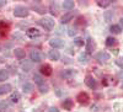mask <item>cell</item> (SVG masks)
I'll list each match as a JSON object with an SVG mask.
<instances>
[{
    "label": "cell",
    "mask_w": 123,
    "mask_h": 112,
    "mask_svg": "<svg viewBox=\"0 0 123 112\" xmlns=\"http://www.w3.org/2000/svg\"><path fill=\"white\" fill-rule=\"evenodd\" d=\"M39 25L44 27L46 30H48V31H50V30L54 28V20L52 17H43L42 20H39Z\"/></svg>",
    "instance_id": "1"
},
{
    "label": "cell",
    "mask_w": 123,
    "mask_h": 112,
    "mask_svg": "<svg viewBox=\"0 0 123 112\" xmlns=\"http://www.w3.org/2000/svg\"><path fill=\"white\" fill-rule=\"evenodd\" d=\"M14 15L16 17H26L28 15V9L25 7V6H21V5H18L14 9Z\"/></svg>",
    "instance_id": "2"
},
{
    "label": "cell",
    "mask_w": 123,
    "mask_h": 112,
    "mask_svg": "<svg viewBox=\"0 0 123 112\" xmlns=\"http://www.w3.org/2000/svg\"><path fill=\"white\" fill-rule=\"evenodd\" d=\"M30 59L32 60V62H35V63H39L41 60L43 59V54L39 52V50H37V49H32L30 52Z\"/></svg>",
    "instance_id": "3"
},
{
    "label": "cell",
    "mask_w": 123,
    "mask_h": 112,
    "mask_svg": "<svg viewBox=\"0 0 123 112\" xmlns=\"http://www.w3.org/2000/svg\"><path fill=\"white\" fill-rule=\"evenodd\" d=\"M76 100L79 101V104H81V105H87L90 97H89V95H87L86 93H80V94L78 95Z\"/></svg>",
    "instance_id": "4"
},
{
    "label": "cell",
    "mask_w": 123,
    "mask_h": 112,
    "mask_svg": "<svg viewBox=\"0 0 123 112\" xmlns=\"http://www.w3.org/2000/svg\"><path fill=\"white\" fill-rule=\"evenodd\" d=\"M49 44L52 46L53 48H62L64 46V41L60 38H52L49 41Z\"/></svg>",
    "instance_id": "5"
},
{
    "label": "cell",
    "mask_w": 123,
    "mask_h": 112,
    "mask_svg": "<svg viewBox=\"0 0 123 112\" xmlns=\"http://www.w3.org/2000/svg\"><path fill=\"white\" fill-rule=\"evenodd\" d=\"M95 58L98 60L100 63H104V62H107V60L110 59V54L107 52H100L95 56Z\"/></svg>",
    "instance_id": "6"
},
{
    "label": "cell",
    "mask_w": 123,
    "mask_h": 112,
    "mask_svg": "<svg viewBox=\"0 0 123 112\" xmlns=\"http://www.w3.org/2000/svg\"><path fill=\"white\" fill-rule=\"evenodd\" d=\"M26 35H27V37H30V38H36V37H38V36L41 35V32L38 31L37 28L31 27V28H28L27 31H26Z\"/></svg>",
    "instance_id": "7"
},
{
    "label": "cell",
    "mask_w": 123,
    "mask_h": 112,
    "mask_svg": "<svg viewBox=\"0 0 123 112\" xmlns=\"http://www.w3.org/2000/svg\"><path fill=\"white\" fill-rule=\"evenodd\" d=\"M95 47H96V44H95L94 41H92V38H87L86 39V53L87 54L92 53V50L95 49Z\"/></svg>",
    "instance_id": "8"
},
{
    "label": "cell",
    "mask_w": 123,
    "mask_h": 112,
    "mask_svg": "<svg viewBox=\"0 0 123 112\" xmlns=\"http://www.w3.org/2000/svg\"><path fill=\"white\" fill-rule=\"evenodd\" d=\"M9 25L5 24L4 21L0 22V37H5L7 33H9Z\"/></svg>",
    "instance_id": "9"
},
{
    "label": "cell",
    "mask_w": 123,
    "mask_h": 112,
    "mask_svg": "<svg viewBox=\"0 0 123 112\" xmlns=\"http://www.w3.org/2000/svg\"><path fill=\"white\" fill-rule=\"evenodd\" d=\"M39 70H41V74H43L44 76H49L50 74H52V67L48 65V64L42 65L39 68Z\"/></svg>",
    "instance_id": "10"
},
{
    "label": "cell",
    "mask_w": 123,
    "mask_h": 112,
    "mask_svg": "<svg viewBox=\"0 0 123 112\" xmlns=\"http://www.w3.org/2000/svg\"><path fill=\"white\" fill-rule=\"evenodd\" d=\"M85 83H86V85H87L90 89H95V87H96V81H95V79L92 78V76H90V75L86 76Z\"/></svg>",
    "instance_id": "11"
},
{
    "label": "cell",
    "mask_w": 123,
    "mask_h": 112,
    "mask_svg": "<svg viewBox=\"0 0 123 112\" xmlns=\"http://www.w3.org/2000/svg\"><path fill=\"white\" fill-rule=\"evenodd\" d=\"M48 57H49L50 60H58V59L60 58V54H59L58 50H54V49H53V50H49Z\"/></svg>",
    "instance_id": "12"
},
{
    "label": "cell",
    "mask_w": 123,
    "mask_h": 112,
    "mask_svg": "<svg viewBox=\"0 0 123 112\" xmlns=\"http://www.w3.org/2000/svg\"><path fill=\"white\" fill-rule=\"evenodd\" d=\"M11 85L10 84H4V85H1L0 86V95H4V94H6V93H10L11 91Z\"/></svg>",
    "instance_id": "13"
},
{
    "label": "cell",
    "mask_w": 123,
    "mask_h": 112,
    "mask_svg": "<svg viewBox=\"0 0 123 112\" xmlns=\"http://www.w3.org/2000/svg\"><path fill=\"white\" fill-rule=\"evenodd\" d=\"M14 54H15V57H17L18 59H24V58H25V50L21 49V48H16V49L14 50Z\"/></svg>",
    "instance_id": "14"
},
{
    "label": "cell",
    "mask_w": 123,
    "mask_h": 112,
    "mask_svg": "<svg viewBox=\"0 0 123 112\" xmlns=\"http://www.w3.org/2000/svg\"><path fill=\"white\" fill-rule=\"evenodd\" d=\"M73 17H74V14H73V12H68V14H65L63 17H62V24H63V25H64V24H68Z\"/></svg>",
    "instance_id": "15"
},
{
    "label": "cell",
    "mask_w": 123,
    "mask_h": 112,
    "mask_svg": "<svg viewBox=\"0 0 123 112\" xmlns=\"http://www.w3.org/2000/svg\"><path fill=\"white\" fill-rule=\"evenodd\" d=\"M9 100L11 101L12 104H17L18 101H20V93H17V91H15V93H12Z\"/></svg>",
    "instance_id": "16"
},
{
    "label": "cell",
    "mask_w": 123,
    "mask_h": 112,
    "mask_svg": "<svg viewBox=\"0 0 123 112\" xmlns=\"http://www.w3.org/2000/svg\"><path fill=\"white\" fill-rule=\"evenodd\" d=\"M74 6H75V4L71 0H67V1L63 3V9H65V10H73Z\"/></svg>",
    "instance_id": "17"
},
{
    "label": "cell",
    "mask_w": 123,
    "mask_h": 112,
    "mask_svg": "<svg viewBox=\"0 0 123 112\" xmlns=\"http://www.w3.org/2000/svg\"><path fill=\"white\" fill-rule=\"evenodd\" d=\"M74 75H75V72H74V70H70V69L64 70V72L60 73V76H63V78H71Z\"/></svg>",
    "instance_id": "18"
},
{
    "label": "cell",
    "mask_w": 123,
    "mask_h": 112,
    "mask_svg": "<svg viewBox=\"0 0 123 112\" xmlns=\"http://www.w3.org/2000/svg\"><path fill=\"white\" fill-rule=\"evenodd\" d=\"M63 107H64L65 110H71V107H73V100H70V99L64 100V102H63Z\"/></svg>",
    "instance_id": "19"
},
{
    "label": "cell",
    "mask_w": 123,
    "mask_h": 112,
    "mask_svg": "<svg viewBox=\"0 0 123 112\" xmlns=\"http://www.w3.org/2000/svg\"><path fill=\"white\" fill-rule=\"evenodd\" d=\"M22 89H24L25 93H31V91L33 90V85L31 84V83H25L24 86H22Z\"/></svg>",
    "instance_id": "20"
},
{
    "label": "cell",
    "mask_w": 123,
    "mask_h": 112,
    "mask_svg": "<svg viewBox=\"0 0 123 112\" xmlns=\"http://www.w3.org/2000/svg\"><path fill=\"white\" fill-rule=\"evenodd\" d=\"M7 78H9V73H7V70H5V69L0 70V81L7 80Z\"/></svg>",
    "instance_id": "21"
},
{
    "label": "cell",
    "mask_w": 123,
    "mask_h": 112,
    "mask_svg": "<svg viewBox=\"0 0 123 112\" xmlns=\"http://www.w3.org/2000/svg\"><path fill=\"white\" fill-rule=\"evenodd\" d=\"M79 60L81 63H87L89 62V54L87 53H81L79 56Z\"/></svg>",
    "instance_id": "22"
},
{
    "label": "cell",
    "mask_w": 123,
    "mask_h": 112,
    "mask_svg": "<svg viewBox=\"0 0 123 112\" xmlns=\"http://www.w3.org/2000/svg\"><path fill=\"white\" fill-rule=\"evenodd\" d=\"M21 67H22V69L25 70V72H30V70L32 69V64H31L30 62H22Z\"/></svg>",
    "instance_id": "23"
},
{
    "label": "cell",
    "mask_w": 123,
    "mask_h": 112,
    "mask_svg": "<svg viewBox=\"0 0 123 112\" xmlns=\"http://www.w3.org/2000/svg\"><path fill=\"white\" fill-rule=\"evenodd\" d=\"M116 42H117V39H116V38H113V37H107V39H106V44H107L108 47L115 46V44H116Z\"/></svg>",
    "instance_id": "24"
},
{
    "label": "cell",
    "mask_w": 123,
    "mask_h": 112,
    "mask_svg": "<svg viewBox=\"0 0 123 112\" xmlns=\"http://www.w3.org/2000/svg\"><path fill=\"white\" fill-rule=\"evenodd\" d=\"M33 80H35V83L38 84V85H42V84H43V79H42V76L38 75V74H35V75H33Z\"/></svg>",
    "instance_id": "25"
},
{
    "label": "cell",
    "mask_w": 123,
    "mask_h": 112,
    "mask_svg": "<svg viewBox=\"0 0 123 112\" xmlns=\"http://www.w3.org/2000/svg\"><path fill=\"white\" fill-rule=\"evenodd\" d=\"M9 108V104L6 101H0V112H5Z\"/></svg>",
    "instance_id": "26"
},
{
    "label": "cell",
    "mask_w": 123,
    "mask_h": 112,
    "mask_svg": "<svg viewBox=\"0 0 123 112\" xmlns=\"http://www.w3.org/2000/svg\"><path fill=\"white\" fill-rule=\"evenodd\" d=\"M50 12H52L53 15L58 14V5H57V3H52V4H50Z\"/></svg>",
    "instance_id": "27"
},
{
    "label": "cell",
    "mask_w": 123,
    "mask_h": 112,
    "mask_svg": "<svg viewBox=\"0 0 123 112\" xmlns=\"http://www.w3.org/2000/svg\"><path fill=\"white\" fill-rule=\"evenodd\" d=\"M111 32H112V33H116V35H118V33L121 32V26L113 25V26L111 27Z\"/></svg>",
    "instance_id": "28"
},
{
    "label": "cell",
    "mask_w": 123,
    "mask_h": 112,
    "mask_svg": "<svg viewBox=\"0 0 123 112\" xmlns=\"http://www.w3.org/2000/svg\"><path fill=\"white\" fill-rule=\"evenodd\" d=\"M74 43L76 44V46H83L84 44V39L81 38V37H76V38H74Z\"/></svg>",
    "instance_id": "29"
},
{
    "label": "cell",
    "mask_w": 123,
    "mask_h": 112,
    "mask_svg": "<svg viewBox=\"0 0 123 112\" xmlns=\"http://www.w3.org/2000/svg\"><path fill=\"white\" fill-rule=\"evenodd\" d=\"M97 5L98 6H101V7H107L108 5H111V1H97Z\"/></svg>",
    "instance_id": "30"
},
{
    "label": "cell",
    "mask_w": 123,
    "mask_h": 112,
    "mask_svg": "<svg viewBox=\"0 0 123 112\" xmlns=\"http://www.w3.org/2000/svg\"><path fill=\"white\" fill-rule=\"evenodd\" d=\"M75 33H76V28H75V27H70V28L68 30V35H69V36L73 37V36H75Z\"/></svg>",
    "instance_id": "31"
},
{
    "label": "cell",
    "mask_w": 123,
    "mask_h": 112,
    "mask_svg": "<svg viewBox=\"0 0 123 112\" xmlns=\"http://www.w3.org/2000/svg\"><path fill=\"white\" fill-rule=\"evenodd\" d=\"M39 91H41V93H42V94L47 93V91H48V86H47V85H44V84L39 85Z\"/></svg>",
    "instance_id": "32"
},
{
    "label": "cell",
    "mask_w": 123,
    "mask_h": 112,
    "mask_svg": "<svg viewBox=\"0 0 123 112\" xmlns=\"http://www.w3.org/2000/svg\"><path fill=\"white\" fill-rule=\"evenodd\" d=\"M116 63L121 67V68H123V58H119V59H117L116 60Z\"/></svg>",
    "instance_id": "33"
},
{
    "label": "cell",
    "mask_w": 123,
    "mask_h": 112,
    "mask_svg": "<svg viewBox=\"0 0 123 112\" xmlns=\"http://www.w3.org/2000/svg\"><path fill=\"white\" fill-rule=\"evenodd\" d=\"M48 112H59V110H58L57 107H50V108L48 110Z\"/></svg>",
    "instance_id": "34"
},
{
    "label": "cell",
    "mask_w": 123,
    "mask_h": 112,
    "mask_svg": "<svg viewBox=\"0 0 123 112\" xmlns=\"http://www.w3.org/2000/svg\"><path fill=\"white\" fill-rule=\"evenodd\" d=\"M6 4V1H4V0H0V7H1L3 5H5Z\"/></svg>",
    "instance_id": "35"
},
{
    "label": "cell",
    "mask_w": 123,
    "mask_h": 112,
    "mask_svg": "<svg viewBox=\"0 0 123 112\" xmlns=\"http://www.w3.org/2000/svg\"><path fill=\"white\" fill-rule=\"evenodd\" d=\"M119 24H121V27H123V17L119 20Z\"/></svg>",
    "instance_id": "36"
},
{
    "label": "cell",
    "mask_w": 123,
    "mask_h": 112,
    "mask_svg": "<svg viewBox=\"0 0 123 112\" xmlns=\"http://www.w3.org/2000/svg\"><path fill=\"white\" fill-rule=\"evenodd\" d=\"M119 76H121V78H123V72H121V73H119Z\"/></svg>",
    "instance_id": "37"
},
{
    "label": "cell",
    "mask_w": 123,
    "mask_h": 112,
    "mask_svg": "<svg viewBox=\"0 0 123 112\" xmlns=\"http://www.w3.org/2000/svg\"><path fill=\"white\" fill-rule=\"evenodd\" d=\"M122 87H123V83H122Z\"/></svg>",
    "instance_id": "38"
}]
</instances>
